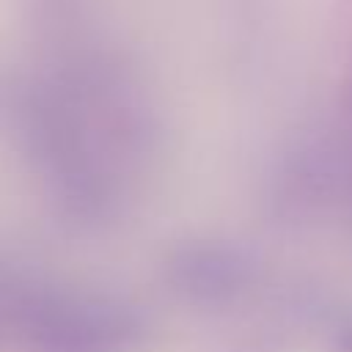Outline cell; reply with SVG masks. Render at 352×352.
Segmentation results:
<instances>
[{"label":"cell","mask_w":352,"mask_h":352,"mask_svg":"<svg viewBox=\"0 0 352 352\" xmlns=\"http://www.w3.org/2000/svg\"><path fill=\"white\" fill-rule=\"evenodd\" d=\"M336 346H338V352H352V322H346V324L338 330Z\"/></svg>","instance_id":"obj_1"}]
</instances>
